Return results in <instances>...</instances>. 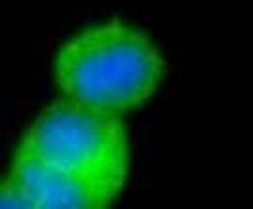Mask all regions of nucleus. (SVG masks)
<instances>
[{"label": "nucleus", "mask_w": 253, "mask_h": 209, "mask_svg": "<svg viewBox=\"0 0 253 209\" xmlns=\"http://www.w3.org/2000/svg\"><path fill=\"white\" fill-rule=\"evenodd\" d=\"M164 73V57L149 37L122 23L73 37L59 49L53 69L65 99L114 114L149 101Z\"/></svg>", "instance_id": "1"}, {"label": "nucleus", "mask_w": 253, "mask_h": 209, "mask_svg": "<svg viewBox=\"0 0 253 209\" xmlns=\"http://www.w3.org/2000/svg\"><path fill=\"white\" fill-rule=\"evenodd\" d=\"M19 147L113 200L126 185L127 139L114 112L71 99L51 103L37 116Z\"/></svg>", "instance_id": "2"}, {"label": "nucleus", "mask_w": 253, "mask_h": 209, "mask_svg": "<svg viewBox=\"0 0 253 209\" xmlns=\"http://www.w3.org/2000/svg\"><path fill=\"white\" fill-rule=\"evenodd\" d=\"M10 177L23 188L31 208L40 209H101L113 198L73 173L53 167L31 150L19 147Z\"/></svg>", "instance_id": "3"}, {"label": "nucleus", "mask_w": 253, "mask_h": 209, "mask_svg": "<svg viewBox=\"0 0 253 209\" xmlns=\"http://www.w3.org/2000/svg\"><path fill=\"white\" fill-rule=\"evenodd\" d=\"M0 206L2 208H31V202L23 188L13 181L12 177L6 179V183L2 185V194H0Z\"/></svg>", "instance_id": "4"}]
</instances>
